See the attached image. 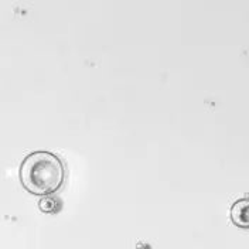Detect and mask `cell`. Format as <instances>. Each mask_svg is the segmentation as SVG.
I'll list each match as a JSON object with an SVG mask.
<instances>
[{
  "label": "cell",
  "mask_w": 249,
  "mask_h": 249,
  "mask_svg": "<svg viewBox=\"0 0 249 249\" xmlns=\"http://www.w3.org/2000/svg\"><path fill=\"white\" fill-rule=\"evenodd\" d=\"M18 176L23 187L38 196H50L60 190L65 180V166L61 157L53 152L36 150L26 156Z\"/></svg>",
  "instance_id": "obj_1"
},
{
  "label": "cell",
  "mask_w": 249,
  "mask_h": 249,
  "mask_svg": "<svg viewBox=\"0 0 249 249\" xmlns=\"http://www.w3.org/2000/svg\"><path fill=\"white\" fill-rule=\"evenodd\" d=\"M232 222L244 230H249V198H239L231 207Z\"/></svg>",
  "instance_id": "obj_2"
},
{
  "label": "cell",
  "mask_w": 249,
  "mask_h": 249,
  "mask_svg": "<svg viewBox=\"0 0 249 249\" xmlns=\"http://www.w3.org/2000/svg\"><path fill=\"white\" fill-rule=\"evenodd\" d=\"M38 205H40V210L44 213H57L61 208V200L58 197L50 194V196H44L38 201Z\"/></svg>",
  "instance_id": "obj_3"
}]
</instances>
